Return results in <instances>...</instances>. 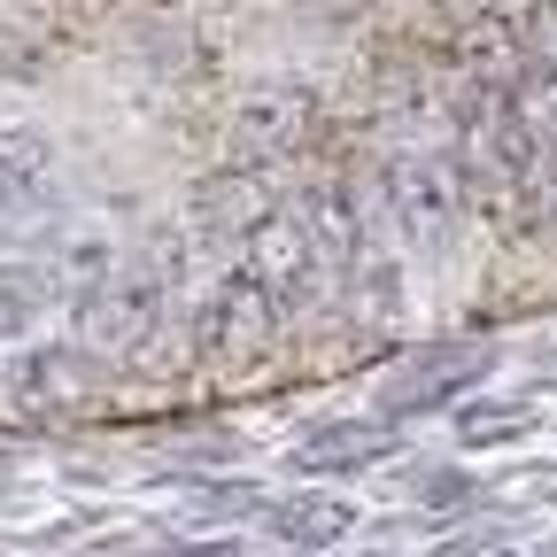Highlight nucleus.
Returning <instances> with one entry per match:
<instances>
[{
	"instance_id": "ddd939ff",
	"label": "nucleus",
	"mask_w": 557,
	"mask_h": 557,
	"mask_svg": "<svg viewBox=\"0 0 557 557\" xmlns=\"http://www.w3.org/2000/svg\"><path fill=\"white\" fill-rule=\"evenodd\" d=\"M47 302H54L47 263H0V341H16Z\"/></svg>"
},
{
	"instance_id": "dca6fc26",
	"label": "nucleus",
	"mask_w": 557,
	"mask_h": 557,
	"mask_svg": "<svg viewBox=\"0 0 557 557\" xmlns=\"http://www.w3.org/2000/svg\"><path fill=\"white\" fill-rule=\"evenodd\" d=\"M549 348H557V341H549ZM534 372H542V380H557V357H542V364H534Z\"/></svg>"
},
{
	"instance_id": "1a4fd4ad",
	"label": "nucleus",
	"mask_w": 557,
	"mask_h": 557,
	"mask_svg": "<svg viewBox=\"0 0 557 557\" xmlns=\"http://www.w3.org/2000/svg\"><path fill=\"white\" fill-rule=\"evenodd\" d=\"M387 449H395L387 418H333V426H318V434L295 442V472H364Z\"/></svg>"
},
{
	"instance_id": "4468645a",
	"label": "nucleus",
	"mask_w": 557,
	"mask_h": 557,
	"mask_svg": "<svg viewBox=\"0 0 557 557\" xmlns=\"http://www.w3.org/2000/svg\"><path fill=\"white\" fill-rule=\"evenodd\" d=\"M527 426H534L527 403H465V410H457V442H465V449H504V442H519Z\"/></svg>"
},
{
	"instance_id": "0eeeda50",
	"label": "nucleus",
	"mask_w": 557,
	"mask_h": 557,
	"mask_svg": "<svg viewBox=\"0 0 557 557\" xmlns=\"http://www.w3.org/2000/svg\"><path fill=\"white\" fill-rule=\"evenodd\" d=\"M295 218H302V240L318 256L325 278H348V263L364 256V209H357V186L348 178H318L302 201H295Z\"/></svg>"
},
{
	"instance_id": "423d86ee",
	"label": "nucleus",
	"mask_w": 557,
	"mask_h": 557,
	"mask_svg": "<svg viewBox=\"0 0 557 557\" xmlns=\"http://www.w3.org/2000/svg\"><path fill=\"white\" fill-rule=\"evenodd\" d=\"M310 124H318V101H310V86H256L240 109H233V132H225V156H233V171H263V163H287L302 139H310Z\"/></svg>"
},
{
	"instance_id": "9d476101",
	"label": "nucleus",
	"mask_w": 557,
	"mask_h": 557,
	"mask_svg": "<svg viewBox=\"0 0 557 557\" xmlns=\"http://www.w3.org/2000/svg\"><path fill=\"white\" fill-rule=\"evenodd\" d=\"M54 194V148L24 124H0V218H32Z\"/></svg>"
},
{
	"instance_id": "7ed1b4c3",
	"label": "nucleus",
	"mask_w": 557,
	"mask_h": 557,
	"mask_svg": "<svg viewBox=\"0 0 557 557\" xmlns=\"http://www.w3.org/2000/svg\"><path fill=\"white\" fill-rule=\"evenodd\" d=\"M487 372H496V348L487 341H434V348H410V357L380 380V418H426L449 410L457 395H472Z\"/></svg>"
},
{
	"instance_id": "2eb2a0df",
	"label": "nucleus",
	"mask_w": 557,
	"mask_h": 557,
	"mask_svg": "<svg viewBox=\"0 0 557 557\" xmlns=\"http://www.w3.org/2000/svg\"><path fill=\"white\" fill-rule=\"evenodd\" d=\"M178 557H240V549H233V542H186Z\"/></svg>"
},
{
	"instance_id": "f03ea898",
	"label": "nucleus",
	"mask_w": 557,
	"mask_h": 557,
	"mask_svg": "<svg viewBox=\"0 0 557 557\" xmlns=\"http://www.w3.org/2000/svg\"><path fill=\"white\" fill-rule=\"evenodd\" d=\"M380 186H387V218H395L403 248L426 256V263H442L449 240H457V209H465L449 163H434L426 148H395L387 171H380Z\"/></svg>"
},
{
	"instance_id": "20e7f679",
	"label": "nucleus",
	"mask_w": 557,
	"mask_h": 557,
	"mask_svg": "<svg viewBox=\"0 0 557 557\" xmlns=\"http://www.w3.org/2000/svg\"><path fill=\"white\" fill-rule=\"evenodd\" d=\"M240 271L263 287V302L278 310V325H295V318H302V310L325 295V271H318V256H310V240H302L295 201H271V209H263V225L248 233Z\"/></svg>"
},
{
	"instance_id": "9b49d317",
	"label": "nucleus",
	"mask_w": 557,
	"mask_h": 557,
	"mask_svg": "<svg viewBox=\"0 0 557 557\" xmlns=\"http://www.w3.org/2000/svg\"><path fill=\"white\" fill-rule=\"evenodd\" d=\"M263 527L287 542V549H333L348 527H357V504L333 496V487H302V496H278L263 511Z\"/></svg>"
},
{
	"instance_id": "39448f33",
	"label": "nucleus",
	"mask_w": 557,
	"mask_h": 557,
	"mask_svg": "<svg viewBox=\"0 0 557 557\" xmlns=\"http://www.w3.org/2000/svg\"><path fill=\"white\" fill-rule=\"evenodd\" d=\"M278 333H287V325H278V310L263 302V287L248 271H225L218 295H209V310H201V333H194L201 348H194V357L209 372H256L278 348Z\"/></svg>"
},
{
	"instance_id": "f257e3e1",
	"label": "nucleus",
	"mask_w": 557,
	"mask_h": 557,
	"mask_svg": "<svg viewBox=\"0 0 557 557\" xmlns=\"http://www.w3.org/2000/svg\"><path fill=\"white\" fill-rule=\"evenodd\" d=\"M171 278H178V248H139L101 263L86 287H78V357H139L156 333H163V302H171Z\"/></svg>"
},
{
	"instance_id": "6e6552de",
	"label": "nucleus",
	"mask_w": 557,
	"mask_h": 557,
	"mask_svg": "<svg viewBox=\"0 0 557 557\" xmlns=\"http://www.w3.org/2000/svg\"><path fill=\"white\" fill-rule=\"evenodd\" d=\"M0 387H9V403H24V410H78L94 395V364L78 348H32V357L9 364Z\"/></svg>"
},
{
	"instance_id": "f8f14e48",
	"label": "nucleus",
	"mask_w": 557,
	"mask_h": 557,
	"mask_svg": "<svg viewBox=\"0 0 557 557\" xmlns=\"http://www.w3.org/2000/svg\"><path fill=\"white\" fill-rule=\"evenodd\" d=\"M341 295H348V318H357L364 333L395 325V310H403V271H395V256H357V263H348V278H341Z\"/></svg>"
}]
</instances>
